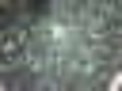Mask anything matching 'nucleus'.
I'll return each mask as SVG.
<instances>
[{"instance_id":"f257e3e1","label":"nucleus","mask_w":122,"mask_h":91,"mask_svg":"<svg viewBox=\"0 0 122 91\" xmlns=\"http://www.w3.org/2000/svg\"><path fill=\"white\" fill-rule=\"evenodd\" d=\"M111 91H122V76H114V83H111Z\"/></svg>"}]
</instances>
